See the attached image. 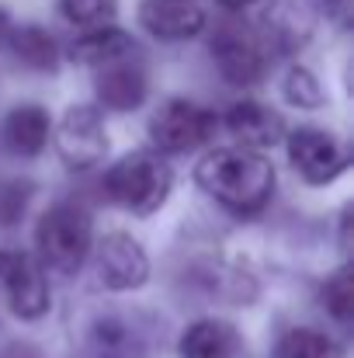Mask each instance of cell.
<instances>
[{
	"mask_svg": "<svg viewBox=\"0 0 354 358\" xmlns=\"http://www.w3.org/2000/svg\"><path fill=\"white\" fill-rule=\"evenodd\" d=\"M323 306L334 320L348 324L354 310V285H351V264H341L327 282H323Z\"/></svg>",
	"mask_w": 354,
	"mask_h": 358,
	"instance_id": "ffe728a7",
	"label": "cell"
},
{
	"mask_svg": "<svg viewBox=\"0 0 354 358\" xmlns=\"http://www.w3.org/2000/svg\"><path fill=\"white\" fill-rule=\"evenodd\" d=\"M139 24L160 42H184L205 28L202 0H142Z\"/></svg>",
	"mask_w": 354,
	"mask_h": 358,
	"instance_id": "8fae6325",
	"label": "cell"
},
{
	"mask_svg": "<svg viewBox=\"0 0 354 358\" xmlns=\"http://www.w3.org/2000/svg\"><path fill=\"white\" fill-rule=\"evenodd\" d=\"M59 10L70 24L80 28H101L118 10V0H59Z\"/></svg>",
	"mask_w": 354,
	"mask_h": 358,
	"instance_id": "7402d4cb",
	"label": "cell"
},
{
	"mask_svg": "<svg viewBox=\"0 0 354 358\" xmlns=\"http://www.w3.org/2000/svg\"><path fill=\"white\" fill-rule=\"evenodd\" d=\"M288 164L306 185L323 188V185H334L348 171L351 157H348V146L334 132L316 129V125H299L295 132H288Z\"/></svg>",
	"mask_w": 354,
	"mask_h": 358,
	"instance_id": "5b68a950",
	"label": "cell"
},
{
	"mask_svg": "<svg viewBox=\"0 0 354 358\" xmlns=\"http://www.w3.org/2000/svg\"><path fill=\"white\" fill-rule=\"evenodd\" d=\"M49 112L42 105H17L7 112L3 119V129H0V139L7 146V153L14 157H38L45 146H49Z\"/></svg>",
	"mask_w": 354,
	"mask_h": 358,
	"instance_id": "4fadbf2b",
	"label": "cell"
},
{
	"mask_svg": "<svg viewBox=\"0 0 354 358\" xmlns=\"http://www.w3.org/2000/svg\"><path fill=\"white\" fill-rule=\"evenodd\" d=\"M31 195H35V185L31 181L14 178V181H3L0 185V227L3 230H10V227H17L24 220Z\"/></svg>",
	"mask_w": 354,
	"mask_h": 358,
	"instance_id": "44dd1931",
	"label": "cell"
},
{
	"mask_svg": "<svg viewBox=\"0 0 354 358\" xmlns=\"http://www.w3.org/2000/svg\"><path fill=\"white\" fill-rule=\"evenodd\" d=\"M226 129L239 143V150H250V153H260L285 139V119L260 101H236L226 112Z\"/></svg>",
	"mask_w": 354,
	"mask_h": 358,
	"instance_id": "7c38bea8",
	"label": "cell"
},
{
	"mask_svg": "<svg viewBox=\"0 0 354 358\" xmlns=\"http://www.w3.org/2000/svg\"><path fill=\"white\" fill-rule=\"evenodd\" d=\"M94 243V223L91 213L77 202H56L42 213L35 227V250L38 268L52 275H73L87 261Z\"/></svg>",
	"mask_w": 354,
	"mask_h": 358,
	"instance_id": "3957f363",
	"label": "cell"
},
{
	"mask_svg": "<svg viewBox=\"0 0 354 358\" xmlns=\"http://www.w3.org/2000/svg\"><path fill=\"white\" fill-rule=\"evenodd\" d=\"M281 94H285V101L295 105V108H323V101H327L323 84H320L316 73L306 70V66H292V70L285 73Z\"/></svg>",
	"mask_w": 354,
	"mask_h": 358,
	"instance_id": "d6986e66",
	"label": "cell"
},
{
	"mask_svg": "<svg viewBox=\"0 0 354 358\" xmlns=\"http://www.w3.org/2000/svg\"><path fill=\"white\" fill-rule=\"evenodd\" d=\"M7 45L14 59L35 73H52L59 66V45L42 24H21L7 31Z\"/></svg>",
	"mask_w": 354,
	"mask_h": 358,
	"instance_id": "2e32d148",
	"label": "cell"
},
{
	"mask_svg": "<svg viewBox=\"0 0 354 358\" xmlns=\"http://www.w3.org/2000/svg\"><path fill=\"white\" fill-rule=\"evenodd\" d=\"M91 345L98 358H132L135 352V334L121 317H101L91 331Z\"/></svg>",
	"mask_w": 354,
	"mask_h": 358,
	"instance_id": "ac0fdd59",
	"label": "cell"
},
{
	"mask_svg": "<svg viewBox=\"0 0 354 358\" xmlns=\"http://www.w3.org/2000/svg\"><path fill=\"white\" fill-rule=\"evenodd\" d=\"M278 358H344V348L316 327H292L278 341Z\"/></svg>",
	"mask_w": 354,
	"mask_h": 358,
	"instance_id": "e0dca14e",
	"label": "cell"
},
{
	"mask_svg": "<svg viewBox=\"0 0 354 358\" xmlns=\"http://www.w3.org/2000/svg\"><path fill=\"white\" fill-rule=\"evenodd\" d=\"M174 192V167L156 150H132L105 174V195L132 216H153Z\"/></svg>",
	"mask_w": 354,
	"mask_h": 358,
	"instance_id": "7a4b0ae2",
	"label": "cell"
},
{
	"mask_svg": "<svg viewBox=\"0 0 354 358\" xmlns=\"http://www.w3.org/2000/svg\"><path fill=\"white\" fill-rule=\"evenodd\" d=\"M212 59L219 66V73L233 84V87H253L264 80L271 59H267V42L264 35L250 31V28H219L212 38Z\"/></svg>",
	"mask_w": 354,
	"mask_h": 358,
	"instance_id": "52a82bcc",
	"label": "cell"
},
{
	"mask_svg": "<svg viewBox=\"0 0 354 358\" xmlns=\"http://www.w3.org/2000/svg\"><path fill=\"white\" fill-rule=\"evenodd\" d=\"M216 129H219L216 112H209L195 101L174 98L149 119V139L160 157L163 153H191V150L205 146L216 136Z\"/></svg>",
	"mask_w": 354,
	"mask_h": 358,
	"instance_id": "277c9868",
	"label": "cell"
},
{
	"mask_svg": "<svg viewBox=\"0 0 354 358\" xmlns=\"http://www.w3.org/2000/svg\"><path fill=\"white\" fill-rule=\"evenodd\" d=\"M0 289L17 320H42L52 306L42 268L21 250H0Z\"/></svg>",
	"mask_w": 354,
	"mask_h": 358,
	"instance_id": "ba28073f",
	"label": "cell"
},
{
	"mask_svg": "<svg viewBox=\"0 0 354 358\" xmlns=\"http://www.w3.org/2000/svg\"><path fill=\"white\" fill-rule=\"evenodd\" d=\"M94 264H98V278L105 289L112 292H128V289H142L149 282V257L146 247L132 234H108L94 250Z\"/></svg>",
	"mask_w": 354,
	"mask_h": 358,
	"instance_id": "9c48e42d",
	"label": "cell"
},
{
	"mask_svg": "<svg viewBox=\"0 0 354 358\" xmlns=\"http://www.w3.org/2000/svg\"><path fill=\"white\" fill-rule=\"evenodd\" d=\"M177 358H239V334L226 320H198L181 334Z\"/></svg>",
	"mask_w": 354,
	"mask_h": 358,
	"instance_id": "5bb4252c",
	"label": "cell"
},
{
	"mask_svg": "<svg viewBox=\"0 0 354 358\" xmlns=\"http://www.w3.org/2000/svg\"><path fill=\"white\" fill-rule=\"evenodd\" d=\"M250 3H257V0H219V7H226V10H243Z\"/></svg>",
	"mask_w": 354,
	"mask_h": 358,
	"instance_id": "603a6c76",
	"label": "cell"
},
{
	"mask_svg": "<svg viewBox=\"0 0 354 358\" xmlns=\"http://www.w3.org/2000/svg\"><path fill=\"white\" fill-rule=\"evenodd\" d=\"M132 49H135L132 35H125L115 24H101V28H87L84 35L73 38L70 59L84 63V66H105V63H112V59L132 52Z\"/></svg>",
	"mask_w": 354,
	"mask_h": 358,
	"instance_id": "9a60e30c",
	"label": "cell"
},
{
	"mask_svg": "<svg viewBox=\"0 0 354 358\" xmlns=\"http://www.w3.org/2000/svg\"><path fill=\"white\" fill-rule=\"evenodd\" d=\"M195 181L209 199H216L233 216L264 213L274 199V188H278L274 164L264 153H250L239 146L205 153L195 164Z\"/></svg>",
	"mask_w": 354,
	"mask_h": 358,
	"instance_id": "6da1fadb",
	"label": "cell"
},
{
	"mask_svg": "<svg viewBox=\"0 0 354 358\" xmlns=\"http://www.w3.org/2000/svg\"><path fill=\"white\" fill-rule=\"evenodd\" d=\"M94 94L112 112H135L146 101L149 77H146V66L135 59V49L125 52V56H118V59H112V63H105V66H98Z\"/></svg>",
	"mask_w": 354,
	"mask_h": 358,
	"instance_id": "30bf717a",
	"label": "cell"
},
{
	"mask_svg": "<svg viewBox=\"0 0 354 358\" xmlns=\"http://www.w3.org/2000/svg\"><path fill=\"white\" fill-rule=\"evenodd\" d=\"M7 31H10V17H7V10L0 7V38H7Z\"/></svg>",
	"mask_w": 354,
	"mask_h": 358,
	"instance_id": "cb8c5ba5",
	"label": "cell"
},
{
	"mask_svg": "<svg viewBox=\"0 0 354 358\" xmlns=\"http://www.w3.org/2000/svg\"><path fill=\"white\" fill-rule=\"evenodd\" d=\"M105 115L94 105H70L56 122V153L70 171H91L108 153Z\"/></svg>",
	"mask_w": 354,
	"mask_h": 358,
	"instance_id": "8992f818",
	"label": "cell"
}]
</instances>
